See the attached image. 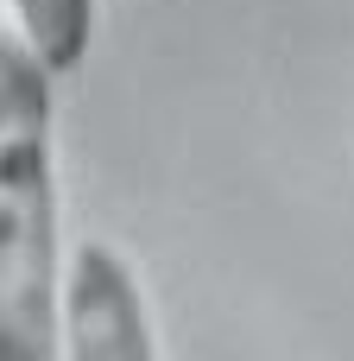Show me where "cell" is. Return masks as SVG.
Returning <instances> with one entry per match:
<instances>
[{
  "label": "cell",
  "instance_id": "3957f363",
  "mask_svg": "<svg viewBox=\"0 0 354 361\" xmlns=\"http://www.w3.org/2000/svg\"><path fill=\"white\" fill-rule=\"evenodd\" d=\"M6 13H13L19 44H25L51 76L82 70L89 38H95V0H6Z\"/></svg>",
  "mask_w": 354,
  "mask_h": 361
},
{
  "label": "cell",
  "instance_id": "7a4b0ae2",
  "mask_svg": "<svg viewBox=\"0 0 354 361\" xmlns=\"http://www.w3.org/2000/svg\"><path fill=\"white\" fill-rule=\"evenodd\" d=\"M57 330H63V355H76V361H152L158 355L146 292L108 241H76V254L63 267Z\"/></svg>",
  "mask_w": 354,
  "mask_h": 361
},
{
  "label": "cell",
  "instance_id": "6da1fadb",
  "mask_svg": "<svg viewBox=\"0 0 354 361\" xmlns=\"http://www.w3.org/2000/svg\"><path fill=\"white\" fill-rule=\"evenodd\" d=\"M63 247L51 171V70L0 32V361L63 355Z\"/></svg>",
  "mask_w": 354,
  "mask_h": 361
}]
</instances>
